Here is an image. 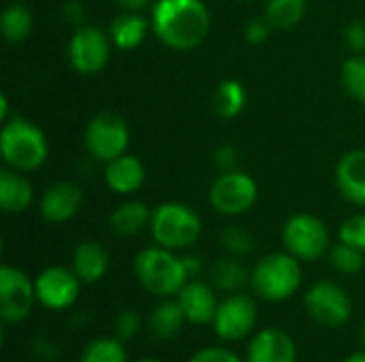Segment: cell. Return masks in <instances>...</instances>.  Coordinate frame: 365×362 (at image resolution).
Segmentation results:
<instances>
[{
	"instance_id": "cb8c5ba5",
	"label": "cell",
	"mask_w": 365,
	"mask_h": 362,
	"mask_svg": "<svg viewBox=\"0 0 365 362\" xmlns=\"http://www.w3.org/2000/svg\"><path fill=\"white\" fill-rule=\"evenodd\" d=\"M210 277L218 290L229 292V294L240 292L250 282V273L246 271V267L235 256L218 258L210 269Z\"/></svg>"
},
{
	"instance_id": "ffe728a7",
	"label": "cell",
	"mask_w": 365,
	"mask_h": 362,
	"mask_svg": "<svg viewBox=\"0 0 365 362\" xmlns=\"http://www.w3.org/2000/svg\"><path fill=\"white\" fill-rule=\"evenodd\" d=\"M186 322L188 320L184 316L180 301L169 297V299H163L160 303L154 305V309L150 312V318H148V329H150L154 339L169 341V339H175L180 335V331L184 329Z\"/></svg>"
},
{
	"instance_id": "74e56055",
	"label": "cell",
	"mask_w": 365,
	"mask_h": 362,
	"mask_svg": "<svg viewBox=\"0 0 365 362\" xmlns=\"http://www.w3.org/2000/svg\"><path fill=\"white\" fill-rule=\"evenodd\" d=\"M86 15H88V11H86V6H83L81 0H66L64 6H62V17H64V21H68V23L83 26Z\"/></svg>"
},
{
	"instance_id": "603a6c76",
	"label": "cell",
	"mask_w": 365,
	"mask_h": 362,
	"mask_svg": "<svg viewBox=\"0 0 365 362\" xmlns=\"http://www.w3.org/2000/svg\"><path fill=\"white\" fill-rule=\"evenodd\" d=\"M152 222V211L145 203L128 201L115 207L109 215V228L118 237H133L148 228Z\"/></svg>"
},
{
	"instance_id": "4fadbf2b",
	"label": "cell",
	"mask_w": 365,
	"mask_h": 362,
	"mask_svg": "<svg viewBox=\"0 0 365 362\" xmlns=\"http://www.w3.org/2000/svg\"><path fill=\"white\" fill-rule=\"evenodd\" d=\"M34 288H36V301L45 309L64 312L73 307L75 301L79 299L81 280L75 275L73 269H66L62 265H51L36 275Z\"/></svg>"
},
{
	"instance_id": "8992f818",
	"label": "cell",
	"mask_w": 365,
	"mask_h": 362,
	"mask_svg": "<svg viewBox=\"0 0 365 362\" xmlns=\"http://www.w3.org/2000/svg\"><path fill=\"white\" fill-rule=\"evenodd\" d=\"M304 307L308 316L327 329H340L353 318V301L349 292L329 280H321L304 294Z\"/></svg>"
},
{
	"instance_id": "8d00e7d4",
	"label": "cell",
	"mask_w": 365,
	"mask_h": 362,
	"mask_svg": "<svg viewBox=\"0 0 365 362\" xmlns=\"http://www.w3.org/2000/svg\"><path fill=\"white\" fill-rule=\"evenodd\" d=\"M346 45L351 47V51L355 53H365V21L364 19H355L346 26Z\"/></svg>"
},
{
	"instance_id": "f1b7e54d",
	"label": "cell",
	"mask_w": 365,
	"mask_h": 362,
	"mask_svg": "<svg viewBox=\"0 0 365 362\" xmlns=\"http://www.w3.org/2000/svg\"><path fill=\"white\" fill-rule=\"evenodd\" d=\"M329 260H331V267L342 275H357L365 267L364 252H359L342 241L329 250Z\"/></svg>"
},
{
	"instance_id": "f35d334b",
	"label": "cell",
	"mask_w": 365,
	"mask_h": 362,
	"mask_svg": "<svg viewBox=\"0 0 365 362\" xmlns=\"http://www.w3.org/2000/svg\"><path fill=\"white\" fill-rule=\"evenodd\" d=\"M34 354L41 356V358H45V361H51V358L58 356V348H56L53 341H49L47 337H38V339L34 341Z\"/></svg>"
},
{
	"instance_id": "4316f807",
	"label": "cell",
	"mask_w": 365,
	"mask_h": 362,
	"mask_svg": "<svg viewBox=\"0 0 365 362\" xmlns=\"http://www.w3.org/2000/svg\"><path fill=\"white\" fill-rule=\"evenodd\" d=\"M306 9H308V0H267L265 17L274 28L289 30L304 19Z\"/></svg>"
},
{
	"instance_id": "8fae6325",
	"label": "cell",
	"mask_w": 365,
	"mask_h": 362,
	"mask_svg": "<svg viewBox=\"0 0 365 362\" xmlns=\"http://www.w3.org/2000/svg\"><path fill=\"white\" fill-rule=\"evenodd\" d=\"M257 320H259L257 301L248 294L233 292L218 305L212 326L220 341L233 344L246 339L248 335H255Z\"/></svg>"
},
{
	"instance_id": "d590c367",
	"label": "cell",
	"mask_w": 365,
	"mask_h": 362,
	"mask_svg": "<svg viewBox=\"0 0 365 362\" xmlns=\"http://www.w3.org/2000/svg\"><path fill=\"white\" fill-rule=\"evenodd\" d=\"M274 26L269 23V19L263 15V17H255L248 21L246 26V41L252 43V45H259V43H265L272 34Z\"/></svg>"
},
{
	"instance_id": "d6a6232c",
	"label": "cell",
	"mask_w": 365,
	"mask_h": 362,
	"mask_svg": "<svg viewBox=\"0 0 365 362\" xmlns=\"http://www.w3.org/2000/svg\"><path fill=\"white\" fill-rule=\"evenodd\" d=\"M141 331V316L135 309H124L113 320V337L120 341H130Z\"/></svg>"
},
{
	"instance_id": "60d3db41",
	"label": "cell",
	"mask_w": 365,
	"mask_h": 362,
	"mask_svg": "<svg viewBox=\"0 0 365 362\" xmlns=\"http://www.w3.org/2000/svg\"><path fill=\"white\" fill-rule=\"evenodd\" d=\"M124 11H141L145 9L152 0H115Z\"/></svg>"
},
{
	"instance_id": "83f0119b",
	"label": "cell",
	"mask_w": 365,
	"mask_h": 362,
	"mask_svg": "<svg viewBox=\"0 0 365 362\" xmlns=\"http://www.w3.org/2000/svg\"><path fill=\"white\" fill-rule=\"evenodd\" d=\"M79 362H128V354L118 337H96L81 350Z\"/></svg>"
},
{
	"instance_id": "277c9868",
	"label": "cell",
	"mask_w": 365,
	"mask_h": 362,
	"mask_svg": "<svg viewBox=\"0 0 365 362\" xmlns=\"http://www.w3.org/2000/svg\"><path fill=\"white\" fill-rule=\"evenodd\" d=\"M299 262L302 260H297L289 252L263 256L250 271V286L257 297L269 303H284L287 299H291L304 282V271Z\"/></svg>"
},
{
	"instance_id": "1f68e13d",
	"label": "cell",
	"mask_w": 365,
	"mask_h": 362,
	"mask_svg": "<svg viewBox=\"0 0 365 362\" xmlns=\"http://www.w3.org/2000/svg\"><path fill=\"white\" fill-rule=\"evenodd\" d=\"M340 241L365 254V213L351 215L340 226Z\"/></svg>"
},
{
	"instance_id": "44dd1931",
	"label": "cell",
	"mask_w": 365,
	"mask_h": 362,
	"mask_svg": "<svg viewBox=\"0 0 365 362\" xmlns=\"http://www.w3.org/2000/svg\"><path fill=\"white\" fill-rule=\"evenodd\" d=\"M34 192L30 181L15 169L0 171V207L6 213H21L32 205Z\"/></svg>"
},
{
	"instance_id": "7bdbcfd3",
	"label": "cell",
	"mask_w": 365,
	"mask_h": 362,
	"mask_svg": "<svg viewBox=\"0 0 365 362\" xmlns=\"http://www.w3.org/2000/svg\"><path fill=\"white\" fill-rule=\"evenodd\" d=\"M344 362H365V350L364 352H357V354H353V356H349Z\"/></svg>"
},
{
	"instance_id": "3957f363",
	"label": "cell",
	"mask_w": 365,
	"mask_h": 362,
	"mask_svg": "<svg viewBox=\"0 0 365 362\" xmlns=\"http://www.w3.org/2000/svg\"><path fill=\"white\" fill-rule=\"evenodd\" d=\"M0 151L9 169H15L19 173H30L45 164L49 147L38 126L15 115L2 124Z\"/></svg>"
},
{
	"instance_id": "5b68a950",
	"label": "cell",
	"mask_w": 365,
	"mask_h": 362,
	"mask_svg": "<svg viewBox=\"0 0 365 362\" xmlns=\"http://www.w3.org/2000/svg\"><path fill=\"white\" fill-rule=\"evenodd\" d=\"M150 233L160 247L186 250L201 235V218L184 203H163L152 211Z\"/></svg>"
},
{
	"instance_id": "836d02e7",
	"label": "cell",
	"mask_w": 365,
	"mask_h": 362,
	"mask_svg": "<svg viewBox=\"0 0 365 362\" xmlns=\"http://www.w3.org/2000/svg\"><path fill=\"white\" fill-rule=\"evenodd\" d=\"M188 362H246L242 361L235 352H231L229 348L222 346H210V348H201L197 350Z\"/></svg>"
},
{
	"instance_id": "52a82bcc",
	"label": "cell",
	"mask_w": 365,
	"mask_h": 362,
	"mask_svg": "<svg viewBox=\"0 0 365 362\" xmlns=\"http://www.w3.org/2000/svg\"><path fill=\"white\" fill-rule=\"evenodd\" d=\"M282 243L297 260L314 262L329 250V230L323 220L310 213H297L282 228Z\"/></svg>"
},
{
	"instance_id": "ee69618b",
	"label": "cell",
	"mask_w": 365,
	"mask_h": 362,
	"mask_svg": "<svg viewBox=\"0 0 365 362\" xmlns=\"http://www.w3.org/2000/svg\"><path fill=\"white\" fill-rule=\"evenodd\" d=\"M361 346H364V350H365V324H364V329H361Z\"/></svg>"
},
{
	"instance_id": "e575fe53",
	"label": "cell",
	"mask_w": 365,
	"mask_h": 362,
	"mask_svg": "<svg viewBox=\"0 0 365 362\" xmlns=\"http://www.w3.org/2000/svg\"><path fill=\"white\" fill-rule=\"evenodd\" d=\"M240 149L235 145H220L214 151V164L220 173H231L240 171Z\"/></svg>"
},
{
	"instance_id": "4dcf8cb0",
	"label": "cell",
	"mask_w": 365,
	"mask_h": 362,
	"mask_svg": "<svg viewBox=\"0 0 365 362\" xmlns=\"http://www.w3.org/2000/svg\"><path fill=\"white\" fill-rule=\"evenodd\" d=\"M220 245L227 250L229 256L244 258L255 252V237L242 226H229L220 235Z\"/></svg>"
},
{
	"instance_id": "bcb514c9",
	"label": "cell",
	"mask_w": 365,
	"mask_h": 362,
	"mask_svg": "<svg viewBox=\"0 0 365 362\" xmlns=\"http://www.w3.org/2000/svg\"><path fill=\"white\" fill-rule=\"evenodd\" d=\"M246 2H250V0H246Z\"/></svg>"
},
{
	"instance_id": "b9f144b4",
	"label": "cell",
	"mask_w": 365,
	"mask_h": 362,
	"mask_svg": "<svg viewBox=\"0 0 365 362\" xmlns=\"http://www.w3.org/2000/svg\"><path fill=\"white\" fill-rule=\"evenodd\" d=\"M0 119H2V124L9 122V98L4 94L0 96Z\"/></svg>"
},
{
	"instance_id": "7402d4cb",
	"label": "cell",
	"mask_w": 365,
	"mask_h": 362,
	"mask_svg": "<svg viewBox=\"0 0 365 362\" xmlns=\"http://www.w3.org/2000/svg\"><path fill=\"white\" fill-rule=\"evenodd\" d=\"M150 26L152 23H148V19L141 17L139 11H124L111 21V28H109L111 43L124 51L137 49L145 41Z\"/></svg>"
},
{
	"instance_id": "e0dca14e",
	"label": "cell",
	"mask_w": 365,
	"mask_h": 362,
	"mask_svg": "<svg viewBox=\"0 0 365 362\" xmlns=\"http://www.w3.org/2000/svg\"><path fill=\"white\" fill-rule=\"evenodd\" d=\"M336 186L349 203L365 207V149L346 151L338 160Z\"/></svg>"
},
{
	"instance_id": "5bb4252c",
	"label": "cell",
	"mask_w": 365,
	"mask_h": 362,
	"mask_svg": "<svg viewBox=\"0 0 365 362\" xmlns=\"http://www.w3.org/2000/svg\"><path fill=\"white\" fill-rule=\"evenodd\" d=\"M246 362H297V344L284 329L257 331L246 348Z\"/></svg>"
},
{
	"instance_id": "9a60e30c",
	"label": "cell",
	"mask_w": 365,
	"mask_h": 362,
	"mask_svg": "<svg viewBox=\"0 0 365 362\" xmlns=\"http://www.w3.org/2000/svg\"><path fill=\"white\" fill-rule=\"evenodd\" d=\"M81 203H83V192L75 181H58L43 192L38 209L45 222L64 224L79 211Z\"/></svg>"
},
{
	"instance_id": "2e32d148",
	"label": "cell",
	"mask_w": 365,
	"mask_h": 362,
	"mask_svg": "<svg viewBox=\"0 0 365 362\" xmlns=\"http://www.w3.org/2000/svg\"><path fill=\"white\" fill-rule=\"evenodd\" d=\"M182 309H184V316L188 320V324H195V326H205V324H212L214 322V316L218 312V299H216V292L210 284L201 282V280H188L184 284V288L175 294Z\"/></svg>"
},
{
	"instance_id": "9c48e42d",
	"label": "cell",
	"mask_w": 365,
	"mask_h": 362,
	"mask_svg": "<svg viewBox=\"0 0 365 362\" xmlns=\"http://www.w3.org/2000/svg\"><path fill=\"white\" fill-rule=\"evenodd\" d=\"M36 301L34 282L17 267L4 265L0 269V318L15 326L30 318Z\"/></svg>"
},
{
	"instance_id": "f6af8a7d",
	"label": "cell",
	"mask_w": 365,
	"mask_h": 362,
	"mask_svg": "<svg viewBox=\"0 0 365 362\" xmlns=\"http://www.w3.org/2000/svg\"><path fill=\"white\" fill-rule=\"evenodd\" d=\"M137 362H163V361H158V358H141V361H137Z\"/></svg>"
},
{
	"instance_id": "d6986e66",
	"label": "cell",
	"mask_w": 365,
	"mask_h": 362,
	"mask_svg": "<svg viewBox=\"0 0 365 362\" xmlns=\"http://www.w3.org/2000/svg\"><path fill=\"white\" fill-rule=\"evenodd\" d=\"M109 254L98 241H83L75 247L73 254V271L81 280V284H96L107 275Z\"/></svg>"
},
{
	"instance_id": "30bf717a",
	"label": "cell",
	"mask_w": 365,
	"mask_h": 362,
	"mask_svg": "<svg viewBox=\"0 0 365 362\" xmlns=\"http://www.w3.org/2000/svg\"><path fill=\"white\" fill-rule=\"evenodd\" d=\"M257 198V181L242 171L220 173L210 188V205L222 215H242L255 207Z\"/></svg>"
},
{
	"instance_id": "484cf974",
	"label": "cell",
	"mask_w": 365,
	"mask_h": 362,
	"mask_svg": "<svg viewBox=\"0 0 365 362\" xmlns=\"http://www.w3.org/2000/svg\"><path fill=\"white\" fill-rule=\"evenodd\" d=\"M34 28V19L30 9H26L24 4H11L2 11L0 15V30L4 41L9 43H21L30 36Z\"/></svg>"
},
{
	"instance_id": "d4e9b609",
	"label": "cell",
	"mask_w": 365,
	"mask_h": 362,
	"mask_svg": "<svg viewBox=\"0 0 365 362\" xmlns=\"http://www.w3.org/2000/svg\"><path fill=\"white\" fill-rule=\"evenodd\" d=\"M246 107V90L237 79H227L218 83L214 92V111L222 119L237 117Z\"/></svg>"
},
{
	"instance_id": "6da1fadb",
	"label": "cell",
	"mask_w": 365,
	"mask_h": 362,
	"mask_svg": "<svg viewBox=\"0 0 365 362\" xmlns=\"http://www.w3.org/2000/svg\"><path fill=\"white\" fill-rule=\"evenodd\" d=\"M150 23L163 45L188 51L207 38L212 15L203 0H156Z\"/></svg>"
},
{
	"instance_id": "f546056e",
	"label": "cell",
	"mask_w": 365,
	"mask_h": 362,
	"mask_svg": "<svg viewBox=\"0 0 365 362\" xmlns=\"http://www.w3.org/2000/svg\"><path fill=\"white\" fill-rule=\"evenodd\" d=\"M342 83L346 92L365 105V55L357 53L349 58L342 66Z\"/></svg>"
},
{
	"instance_id": "7a4b0ae2",
	"label": "cell",
	"mask_w": 365,
	"mask_h": 362,
	"mask_svg": "<svg viewBox=\"0 0 365 362\" xmlns=\"http://www.w3.org/2000/svg\"><path fill=\"white\" fill-rule=\"evenodd\" d=\"M135 275L139 284L154 297L169 299L178 294L190 280L184 258L175 256L173 250L154 245L145 247L135 258Z\"/></svg>"
},
{
	"instance_id": "ba28073f",
	"label": "cell",
	"mask_w": 365,
	"mask_h": 362,
	"mask_svg": "<svg viewBox=\"0 0 365 362\" xmlns=\"http://www.w3.org/2000/svg\"><path fill=\"white\" fill-rule=\"evenodd\" d=\"M130 141V132L126 122L115 113H98L94 115L83 132V143L88 154L94 160L111 162L113 158L126 154Z\"/></svg>"
},
{
	"instance_id": "7c38bea8",
	"label": "cell",
	"mask_w": 365,
	"mask_h": 362,
	"mask_svg": "<svg viewBox=\"0 0 365 362\" xmlns=\"http://www.w3.org/2000/svg\"><path fill=\"white\" fill-rule=\"evenodd\" d=\"M111 36L96 26H79L68 41V62L79 75L101 73L111 58Z\"/></svg>"
},
{
	"instance_id": "ac0fdd59",
	"label": "cell",
	"mask_w": 365,
	"mask_h": 362,
	"mask_svg": "<svg viewBox=\"0 0 365 362\" xmlns=\"http://www.w3.org/2000/svg\"><path fill=\"white\" fill-rule=\"evenodd\" d=\"M105 181L115 194H133L145 181V166L137 156L122 154L111 162H107Z\"/></svg>"
},
{
	"instance_id": "ab89813d",
	"label": "cell",
	"mask_w": 365,
	"mask_h": 362,
	"mask_svg": "<svg viewBox=\"0 0 365 362\" xmlns=\"http://www.w3.org/2000/svg\"><path fill=\"white\" fill-rule=\"evenodd\" d=\"M184 258V265H186V271L190 275V280H195L201 271V260L197 256H182Z\"/></svg>"
}]
</instances>
